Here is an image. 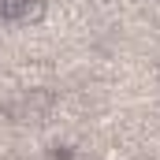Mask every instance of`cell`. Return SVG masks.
<instances>
[{"instance_id": "6da1fadb", "label": "cell", "mask_w": 160, "mask_h": 160, "mask_svg": "<svg viewBox=\"0 0 160 160\" xmlns=\"http://www.w3.org/2000/svg\"><path fill=\"white\" fill-rule=\"evenodd\" d=\"M45 11H48V4L45 0H11L8 4V15L15 19V22H41L45 19Z\"/></svg>"}, {"instance_id": "7a4b0ae2", "label": "cell", "mask_w": 160, "mask_h": 160, "mask_svg": "<svg viewBox=\"0 0 160 160\" xmlns=\"http://www.w3.org/2000/svg\"><path fill=\"white\" fill-rule=\"evenodd\" d=\"M104 160H127V153H123L119 145H112V149H108V153H104Z\"/></svg>"}]
</instances>
